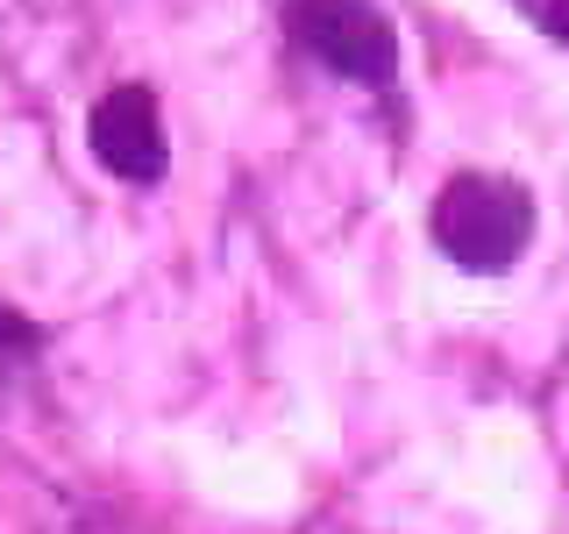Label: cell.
<instances>
[{"label":"cell","instance_id":"3","mask_svg":"<svg viewBox=\"0 0 569 534\" xmlns=\"http://www.w3.org/2000/svg\"><path fill=\"white\" fill-rule=\"evenodd\" d=\"M86 136H93L100 165L114 178H129V186H157V178H164V121H157L150 86H114V93L93 107Z\"/></svg>","mask_w":569,"mask_h":534},{"label":"cell","instance_id":"2","mask_svg":"<svg viewBox=\"0 0 569 534\" xmlns=\"http://www.w3.org/2000/svg\"><path fill=\"white\" fill-rule=\"evenodd\" d=\"M292 36L335 71V79L385 86L391 71H399V36H391V22L370 8V0H299Z\"/></svg>","mask_w":569,"mask_h":534},{"label":"cell","instance_id":"4","mask_svg":"<svg viewBox=\"0 0 569 534\" xmlns=\"http://www.w3.org/2000/svg\"><path fill=\"white\" fill-rule=\"evenodd\" d=\"M36 343H43V328H36L29 314H14L8 299H0V349H36Z\"/></svg>","mask_w":569,"mask_h":534},{"label":"cell","instance_id":"1","mask_svg":"<svg viewBox=\"0 0 569 534\" xmlns=\"http://www.w3.org/2000/svg\"><path fill=\"white\" fill-rule=\"evenodd\" d=\"M533 243V192L498 171H456L435 200V249L462 271H512Z\"/></svg>","mask_w":569,"mask_h":534},{"label":"cell","instance_id":"5","mask_svg":"<svg viewBox=\"0 0 569 534\" xmlns=\"http://www.w3.org/2000/svg\"><path fill=\"white\" fill-rule=\"evenodd\" d=\"M541 22H548V36H562V43H569V0H548Z\"/></svg>","mask_w":569,"mask_h":534}]
</instances>
